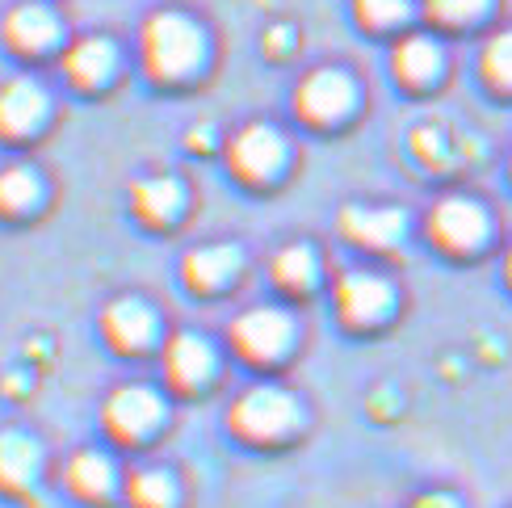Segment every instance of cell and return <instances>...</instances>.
<instances>
[{
	"label": "cell",
	"instance_id": "obj_1",
	"mask_svg": "<svg viewBox=\"0 0 512 508\" xmlns=\"http://www.w3.org/2000/svg\"><path fill=\"white\" fill-rule=\"evenodd\" d=\"M139 47H143V68L156 80H189L206 59V34L194 17L177 9H160L143 21Z\"/></svg>",
	"mask_w": 512,
	"mask_h": 508
},
{
	"label": "cell",
	"instance_id": "obj_2",
	"mask_svg": "<svg viewBox=\"0 0 512 508\" xmlns=\"http://www.w3.org/2000/svg\"><path fill=\"white\" fill-rule=\"evenodd\" d=\"M227 425L236 437L252 441V446H273V441H286L290 433H298L303 425V408L286 387H248L227 412Z\"/></svg>",
	"mask_w": 512,
	"mask_h": 508
},
{
	"label": "cell",
	"instance_id": "obj_3",
	"mask_svg": "<svg viewBox=\"0 0 512 508\" xmlns=\"http://www.w3.org/2000/svg\"><path fill=\"white\" fill-rule=\"evenodd\" d=\"M164 425V395L147 383H122L105 395L101 429L114 446H143Z\"/></svg>",
	"mask_w": 512,
	"mask_h": 508
},
{
	"label": "cell",
	"instance_id": "obj_4",
	"mask_svg": "<svg viewBox=\"0 0 512 508\" xmlns=\"http://www.w3.org/2000/svg\"><path fill=\"white\" fill-rule=\"evenodd\" d=\"M231 345L248 362L269 366L277 357H286V349L294 345V320L277 307H252L231 320Z\"/></svg>",
	"mask_w": 512,
	"mask_h": 508
},
{
	"label": "cell",
	"instance_id": "obj_5",
	"mask_svg": "<svg viewBox=\"0 0 512 508\" xmlns=\"http://www.w3.org/2000/svg\"><path fill=\"white\" fill-rule=\"evenodd\" d=\"M101 336H105V345H110L114 353L139 357V353H147L156 345L160 320H156V311L147 307L143 299H135V294H122V299L105 303V311H101Z\"/></svg>",
	"mask_w": 512,
	"mask_h": 508
},
{
	"label": "cell",
	"instance_id": "obj_6",
	"mask_svg": "<svg viewBox=\"0 0 512 508\" xmlns=\"http://www.w3.org/2000/svg\"><path fill=\"white\" fill-rule=\"evenodd\" d=\"M294 105H298V118H307L315 126H332L340 118H349V110L357 105V84L340 68H315L298 84Z\"/></svg>",
	"mask_w": 512,
	"mask_h": 508
},
{
	"label": "cell",
	"instance_id": "obj_7",
	"mask_svg": "<svg viewBox=\"0 0 512 508\" xmlns=\"http://www.w3.org/2000/svg\"><path fill=\"white\" fill-rule=\"evenodd\" d=\"M227 160H231V173H240L244 181H256V185L273 181L286 164V139L265 122H252L227 143Z\"/></svg>",
	"mask_w": 512,
	"mask_h": 508
},
{
	"label": "cell",
	"instance_id": "obj_8",
	"mask_svg": "<svg viewBox=\"0 0 512 508\" xmlns=\"http://www.w3.org/2000/svg\"><path fill=\"white\" fill-rule=\"evenodd\" d=\"M395 307V290L387 278L378 273H345L336 282V311L340 320L353 324V328H370V324H382Z\"/></svg>",
	"mask_w": 512,
	"mask_h": 508
},
{
	"label": "cell",
	"instance_id": "obj_9",
	"mask_svg": "<svg viewBox=\"0 0 512 508\" xmlns=\"http://www.w3.org/2000/svg\"><path fill=\"white\" fill-rule=\"evenodd\" d=\"M122 483L126 479L118 475V462L105 450H76L63 462V488L80 504H110Z\"/></svg>",
	"mask_w": 512,
	"mask_h": 508
},
{
	"label": "cell",
	"instance_id": "obj_10",
	"mask_svg": "<svg viewBox=\"0 0 512 508\" xmlns=\"http://www.w3.org/2000/svg\"><path fill=\"white\" fill-rule=\"evenodd\" d=\"M429 231L441 248L450 252H471L479 248L487 236H492V223H487V210L471 198H441L433 206V219Z\"/></svg>",
	"mask_w": 512,
	"mask_h": 508
},
{
	"label": "cell",
	"instance_id": "obj_11",
	"mask_svg": "<svg viewBox=\"0 0 512 508\" xmlns=\"http://www.w3.org/2000/svg\"><path fill=\"white\" fill-rule=\"evenodd\" d=\"M215 366L219 357L210 349L206 336L198 332H177L168 336L164 345V378L173 391H202L210 378H215Z\"/></svg>",
	"mask_w": 512,
	"mask_h": 508
},
{
	"label": "cell",
	"instance_id": "obj_12",
	"mask_svg": "<svg viewBox=\"0 0 512 508\" xmlns=\"http://www.w3.org/2000/svg\"><path fill=\"white\" fill-rule=\"evenodd\" d=\"M42 475V446L26 429H0V496L26 500Z\"/></svg>",
	"mask_w": 512,
	"mask_h": 508
},
{
	"label": "cell",
	"instance_id": "obj_13",
	"mask_svg": "<svg viewBox=\"0 0 512 508\" xmlns=\"http://www.w3.org/2000/svg\"><path fill=\"white\" fill-rule=\"evenodd\" d=\"M51 114V97L34 80H9L0 84V135L5 139H26L34 135Z\"/></svg>",
	"mask_w": 512,
	"mask_h": 508
},
{
	"label": "cell",
	"instance_id": "obj_14",
	"mask_svg": "<svg viewBox=\"0 0 512 508\" xmlns=\"http://www.w3.org/2000/svg\"><path fill=\"white\" fill-rule=\"evenodd\" d=\"M0 34H5L13 55L38 59V55H47L55 42H59V21H55V13L47 5L26 0V5H13L5 13V26H0Z\"/></svg>",
	"mask_w": 512,
	"mask_h": 508
},
{
	"label": "cell",
	"instance_id": "obj_15",
	"mask_svg": "<svg viewBox=\"0 0 512 508\" xmlns=\"http://www.w3.org/2000/svg\"><path fill=\"white\" fill-rule=\"evenodd\" d=\"M340 231L361 248L387 252L403 240L408 219H403V210H395V206H349L345 215H340Z\"/></svg>",
	"mask_w": 512,
	"mask_h": 508
},
{
	"label": "cell",
	"instance_id": "obj_16",
	"mask_svg": "<svg viewBox=\"0 0 512 508\" xmlns=\"http://www.w3.org/2000/svg\"><path fill=\"white\" fill-rule=\"evenodd\" d=\"M118 72V51L110 38H76L68 51H63V76H68L76 89H101L110 84V76Z\"/></svg>",
	"mask_w": 512,
	"mask_h": 508
},
{
	"label": "cell",
	"instance_id": "obj_17",
	"mask_svg": "<svg viewBox=\"0 0 512 508\" xmlns=\"http://www.w3.org/2000/svg\"><path fill=\"white\" fill-rule=\"evenodd\" d=\"M240 273V248L236 244H206V248H194L181 265V278L189 290L198 294H215L223 290L231 278Z\"/></svg>",
	"mask_w": 512,
	"mask_h": 508
},
{
	"label": "cell",
	"instance_id": "obj_18",
	"mask_svg": "<svg viewBox=\"0 0 512 508\" xmlns=\"http://www.w3.org/2000/svg\"><path fill=\"white\" fill-rule=\"evenodd\" d=\"M131 206L147 227H168L185 210V185L177 177H143L131 189Z\"/></svg>",
	"mask_w": 512,
	"mask_h": 508
},
{
	"label": "cell",
	"instance_id": "obj_19",
	"mask_svg": "<svg viewBox=\"0 0 512 508\" xmlns=\"http://www.w3.org/2000/svg\"><path fill=\"white\" fill-rule=\"evenodd\" d=\"M42 202V177L30 164L0 168V219H21Z\"/></svg>",
	"mask_w": 512,
	"mask_h": 508
},
{
	"label": "cell",
	"instance_id": "obj_20",
	"mask_svg": "<svg viewBox=\"0 0 512 508\" xmlns=\"http://www.w3.org/2000/svg\"><path fill=\"white\" fill-rule=\"evenodd\" d=\"M122 496L131 508H177L181 492H177V479L168 475L164 467H139L126 475L122 483Z\"/></svg>",
	"mask_w": 512,
	"mask_h": 508
},
{
	"label": "cell",
	"instance_id": "obj_21",
	"mask_svg": "<svg viewBox=\"0 0 512 508\" xmlns=\"http://www.w3.org/2000/svg\"><path fill=\"white\" fill-rule=\"evenodd\" d=\"M395 76L403 84H412V89H420V84H433L441 76V51L433 38H403L395 47Z\"/></svg>",
	"mask_w": 512,
	"mask_h": 508
},
{
	"label": "cell",
	"instance_id": "obj_22",
	"mask_svg": "<svg viewBox=\"0 0 512 508\" xmlns=\"http://www.w3.org/2000/svg\"><path fill=\"white\" fill-rule=\"evenodd\" d=\"M319 278V257H315V248L311 244H290L282 248L273 257V282L282 286V290H311Z\"/></svg>",
	"mask_w": 512,
	"mask_h": 508
},
{
	"label": "cell",
	"instance_id": "obj_23",
	"mask_svg": "<svg viewBox=\"0 0 512 508\" xmlns=\"http://www.w3.org/2000/svg\"><path fill=\"white\" fill-rule=\"evenodd\" d=\"M483 72L492 84H500V89H512V30H504V34H496L492 42H487Z\"/></svg>",
	"mask_w": 512,
	"mask_h": 508
},
{
	"label": "cell",
	"instance_id": "obj_24",
	"mask_svg": "<svg viewBox=\"0 0 512 508\" xmlns=\"http://www.w3.org/2000/svg\"><path fill=\"white\" fill-rule=\"evenodd\" d=\"M357 5V17L366 21L370 30H387V26H399L403 17L412 13L408 0H353Z\"/></svg>",
	"mask_w": 512,
	"mask_h": 508
},
{
	"label": "cell",
	"instance_id": "obj_25",
	"mask_svg": "<svg viewBox=\"0 0 512 508\" xmlns=\"http://www.w3.org/2000/svg\"><path fill=\"white\" fill-rule=\"evenodd\" d=\"M492 0H429V13L445 26H466V21H475Z\"/></svg>",
	"mask_w": 512,
	"mask_h": 508
},
{
	"label": "cell",
	"instance_id": "obj_26",
	"mask_svg": "<svg viewBox=\"0 0 512 508\" xmlns=\"http://www.w3.org/2000/svg\"><path fill=\"white\" fill-rule=\"evenodd\" d=\"M412 508H458V500L445 496V492H429V496H420Z\"/></svg>",
	"mask_w": 512,
	"mask_h": 508
},
{
	"label": "cell",
	"instance_id": "obj_27",
	"mask_svg": "<svg viewBox=\"0 0 512 508\" xmlns=\"http://www.w3.org/2000/svg\"><path fill=\"white\" fill-rule=\"evenodd\" d=\"M265 42H269V51H290V30H269Z\"/></svg>",
	"mask_w": 512,
	"mask_h": 508
},
{
	"label": "cell",
	"instance_id": "obj_28",
	"mask_svg": "<svg viewBox=\"0 0 512 508\" xmlns=\"http://www.w3.org/2000/svg\"><path fill=\"white\" fill-rule=\"evenodd\" d=\"M508 278H512V252H508Z\"/></svg>",
	"mask_w": 512,
	"mask_h": 508
}]
</instances>
